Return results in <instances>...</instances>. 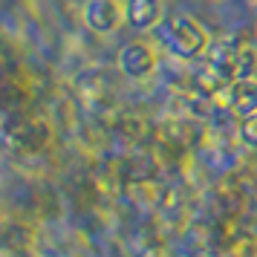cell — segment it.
Segmentation results:
<instances>
[{
  "instance_id": "obj_1",
  "label": "cell",
  "mask_w": 257,
  "mask_h": 257,
  "mask_svg": "<svg viewBox=\"0 0 257 257\" xmlns=\"http://www.w3.org/2000/svg\"><path fill=\"white\" fill-rule=\"evenodd\" d=\"M153 35L159 38V44L165 47V52L174 61H194L202 52H208L211 41L205 26L199 24L191 15H171L162 18L153 26Z\"/></svg>"
},
{
  "instance_id": "obj_2",
  "label": "cell",
  "mask_w": 257,
  "mask_h": 257,
  "mask_svg": "<svg viewBox=\"0 0 257 257\" xmlns=\"http://www.w3.org/2000/svg\"><path fill=\"white\" fill-rule=\"evenodd\" d=\"M211 72H217L222 81H237V78H248L254 75L257 67V52L251 47L234 44V41H217L208 47V64Z\"/></svg>"
},
{
  "instance_id": "obj_6",
  "label": "cell",
  "mask_w": 257,
  "mask_h": 257,
  "mask_svg": "<svg viewBox=\"0 0 257 257\" xmlns=\"http://www.w3.org/2000/svg\"><path fill=\"white\" fill-rule=\"evenodd\" d=\"M162 21V0H124V24L136 32H153Z\"/></svg>"
},
{
  "instance_id": "obj_5",
  "label": "cell",
  "mask_w": 257,
  "mask_h": 257,
  "mask_svg": "<svg viewBox=\"0 0 257 257\" xmlns=\"http://www.w3.org/2000/svg\"><path fill=\"white\" fill-rule=\"evenodd\" d=\"M222 104L237 116V121H240V118H248V116H257V78L248 75V78L231 81L225 87Z\"/></svg>"
},
{
  "instance_id": "obj_8",
  "label": "cell",
  "mask_w": 257,
  "mask_h": 257,
  "mask_svg": "<svg viewBox=\"0 0 257 257\" xmlns=\"http://www.w3.org/2000/svg\"><path fill=\"white\" fill-rule=\"evenodd\" d=\"M254 35H257V26H254Z\"/></svg>"
},
{
  "instance_id": "obj_3",
  "label": "cell",
  "mask_w": 257,
  "mask_h": 257,
  "mask_svg": "<svg viewBox=\"0 0 257 257\" xmlns=\"http://www.w3.org/2000/svg\"><path fill=\"white\" fill-rule=\"evenodd\" d=\"M159 70V55L145 41H130L118 49V72L127 75L130 81H145Z\"/></svg>"
},
{
  "instance_id": "obj_4",
  "label": "cell",
  "mask_w": 257,
  "mask_h": 257,
  "mask_svg": "<svg viewBox=\"0 0 257 257\" xmlns=\"http://www.w3.org/2000/svg\"><path fill=\"white\" fill-rule=\"evenodd\" d=\"M81 21L95 35H113L124 24V3H118V0H87L81 6Z\"/></svg>"
},
{
  "instance_id": "obj_7",
  "label": "cell",
  "mask_w": 257,
  "mask_h": 257,
  "mask_svg": "<svg viewBox=\"0 0 257 257\" xmlns=\"http://www.w3.org/2000/svg\"><path fill=\"white\" fill-rule=\"evenodd\" d=\"M237 136L248 151H257V116L240 118V127H237Z\"/></svg>"
},
{
  "instance_id": "obj_9",
  "label": "cell",
  "mask_w": 257,
  "mask_h": 257,
  "mask_svg": "<svg viewBox=\"0 0 257 257\" xmlns=\"http://www.w3.org/2000/svg\"><path fill=\"white\" fill-rule=\"evenodd\" d=\"M254 257H257V254H254Z\"/></svg>"
}]
</instances>
